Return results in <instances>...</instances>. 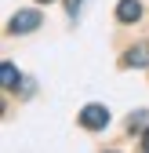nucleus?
<instances>
[{"instance_id": "7", "label": "nucleus", "mask_w": 149, "mask_h": 153, "mask_svg": "<svg viewBox=\"0 0 149 153\" xmlns=\"http://www.w3.org/2000/svg\"><path fill=\"white\" fill-rule=\"evenodd\" d=\"M142 149H145V153H149V128H145V131H142Z\"/></svg>"}, {"instance_id": "1", "label": "nucleus", "mask_w": 149, "mask_h": 153, "mask_svg": "<svg viewBox=\"0 0 149 153\" xmlns=\"http://www.w3.org/2000/svg\"><path fill=\"white\" fill-rule=\"evenodd\" d=\"M40 22H44V18H40V11H33V7H26V11H18L15 18H11V22H7V33H33V29H40Z\"/></svg>"}, {"instance_id": "5", "label": "nucleus", "mask_w": 149, "mask_h": 153, "mask_svg": "<svg viewBox=\"0 0 149 153\" xmlns=\"http://www.w3.org/2000/svg\"><path fill=\"white\" fill-rule=\"evenodd\" d=\"M0 80H4V88H18L22 76H18V69H15L11 62H4V66H0Z\"/></svg>"}, {"instance_id": "2", "label": "nucleus", "mask_w": 149, "mask_h": 153, "mask_svg": "<svg viewBox=\"0 0 149 153\" xmlns=\"http://www.w3.org/2000/svg\"><path fill=\"white\" fill-rule=\"evenodd\" d=\"M80 124H84L87 131H102V128L109 124V109H105V106H98V102L84 106V109H80Z\"/></svg>"}, {"instance_id": "4", "label": "nucleus", "mask_w": 149, "mask_h": 153, "mask_svg": "<svg viewBox=\"0 0 149 153\" xmlns=\"http://www.w3.org/2000/svg\"><path fill=\"white\" fill-rule=\"evenodd\" d=\"M117 18H120V22H138V18H142V4H138V0H120V4H117Z\"/></svg>"}, {"instance_id": "3", "label": "nucleus", "mask_w": 149, "mask_h": 153, "mask_svg": "<svg viewBox=\"0 0 149 153\" xmlns=\"http://www.w3.org/2000/svg\"><path fill=\"white\" fill-rule=\"evenodd\" d=\"M124 66H131V69H145L149 66V44H138L124 55Z\"/></svg>"}, {"instance_id": "6", "label": "nucleus", "mask_w": 149, "mask_h": 153, "mask_svg": "<svg viewBox=\"0 0 149 153\" xmlns=\"http://www.w3.org/2000/svg\"><path fill=\"white\" fill-rule=\"evenodd\" d=\"M131 131H145V113H138V117H131Z\"/></svg>"}, {"instance_id": "8", "label": "nucleus", "mask_w": 149, "mask_h": 153, "mask_svg": "<svg viewBox=\"0 0 149 153\" xmlns=\"http://www.w3.org/2000/svg\"><path fill=\"white\" fill-rule=\"evenodd\" d=\"M40 4H51V0H40Z\"/></svg>"}]
</instances>
